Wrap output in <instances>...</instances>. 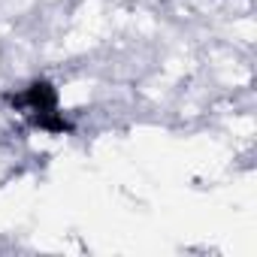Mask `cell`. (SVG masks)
Returning a JSON list of instances; mask_svg holds the SVG:
<instances>
[{"instance_id": "cell-1", "label": "cell", "mask_w": 257, "mask_h": 257, "mask_svg": "<svg viewBox=\"0 0 257 257\" xmlns=\"http://www.w3.org/2000/svg\"><path fill=\"white\" fill-rule=\"evenodd\" d=\"M13 106L28 109L31 115L46 112V109H58V91H55L49 82H31L22 94L13 97Z\"/></svg>"}, {"instance_id": "cell-2", "label": "cell", "mask_w": 257, "mask_h": 257, "mask_svg": "<svg viewBox=\"0 0 257 257\" xmlns=\"http://www.w3.org/2000/svg\"><path fill=\"white\" fill-rule=\"evenodd\" d=\"M31 121H34L37 127H43V131H52V134H64V131H70V121H67L64 112H58V109L37 112V115H31Z\"/></svg>"}]
</instances>
